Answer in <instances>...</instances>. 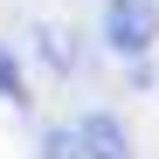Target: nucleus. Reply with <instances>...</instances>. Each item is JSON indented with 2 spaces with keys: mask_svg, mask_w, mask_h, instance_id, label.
I'll return each mask as SVG.
<instances>
[{
  "mask_svg": "<svg viewBox=\"0 0 159 159\" xmlns=\"http://www.w3.org/2000/svg\"><path fill=\"white\" fill-rule=\"evenodd\" d=\"M76 139H83V159H139L131 139H125V125L111 111H83L76 118Z\"/></svg>",
  "mask_w": 159,
  "mask_h": 159,
  "instance_id": "nucleus-2",
  "label": "nucleus"
},
{
  "mask_svg": "<svg viewBox=\"0 0 159 159\" xmlns=\"http://www.w3.org/2000/svg\"><path fill=\"white\" fill-rule=\"evenodd\" d=\"M35 48H42V62L56 76H76V69H83V35L62 28V21H42V28H35Z\"/></svg>",
  "mask_w": 159,
  "mask_h": 159,
  "instance_id": "nucleus-3",
  "label": "nucleus"
},
{
  "mask_svg": "<svg viewBox=\"0 0 159 159\" xmlns=\"http://www.w3.org/2000/svg\"><path fill=\"white\" fill-rule=\"evenodd\" d=\"M0 97L7 104H28V76H21V56L0 42Z\"/></svg>",
  "mask_w": 159,
  "mask_h": 159,
  "instance_id": "nucleus-4",
  "label": "nucleus"
},
{
  "mask_svg": "<svg viewBox=\"0 0 159 159\" xmlns=\"http://www.w3.org/2000/svg\"><path fill=\"white\" fill-rule=\"evenodd\" d=\"M104 42L118 56H145L159 42V0H104Z\"/></svg>",
  "mask_w": 159,
  "mask_h": 159,
  "instance_id": "nucleus-1",
  "label": "nucleus"
},
{
  "mask_svg": "<svg viewBox=\"0 0 159 159\" xmlns=\"http://www.w3.org/2000/svg\"><path fill=\"white\" fill-rule=\"evenodd\" d=\"M42 159H83L76 125H48V131H42Z\"/></svg>",
  "mask_w": 159,
  "mask_h": 159,
  "instance_id": "nucleus-5",
  "label": "nucleus"
}]
</instances>
